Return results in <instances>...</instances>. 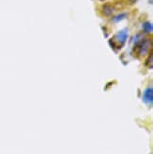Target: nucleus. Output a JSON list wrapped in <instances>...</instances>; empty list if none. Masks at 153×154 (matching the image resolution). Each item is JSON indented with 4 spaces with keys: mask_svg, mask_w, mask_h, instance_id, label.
Segmentation results:
<instances>
[{
    "mask_svg": "<svg viewBox=\"0 0 153 154\" xmlns=\"http://www.w3.org/2000/svg\"><path fill=\"white\" fill-rule=\"evenodd\" d=\"M126 17H127V13H125V12H123V13H119L118 15H116V16H115V17H112V22H114V23H118V22L122 21V20H124Z\"/></svg>",
    "mask_w": 153,
    "mask_h": 154,
    "instance_id": "423d86ee",
    "label": "nucleus"
},
{
    "mask_svg": "<svg viewBox=\"0 0 153 154\" xmlns=\"http://www.w3.org/2000/svg\"><path fill=\"white\" fill-rule=\"evenodd\" d=\"M135 45H138V51H139V55L145 56L147 55L148 51L151 48V41L150 40H142V41L138 42L135 44Z\"/></svg>",
    "mask_w": 153,
    "mask_h": 154,
    "instance_id": "f257e3e1",
    "label": "nucleus"
},
{
    "mask_svg": "<svg viewBox=\"0 0 153 154\" xmlns=\"http://www.w3.org/2000/svg\"><path fill=\"white\" fill-rule=\"evenodd\" d=\"M143 100L145 104L152 105L153 103V89L151 87L147 88L143 94Z\"/></svg>",
    "mask_w": 153,
    "mask_h": 154,
    "instance_id": "7ed1b4c3",
    "label": "nucleus"
},
{
    "mask_svg": "<svg viewBox=\"0 0 153 154\" xmlns=\"http://www.w3.org/2000/svg\"><path fill=\"white\" fill-rule=\"evenodd\" d=\"M143 30L145 33H151L153 30V26L150 22H145L143 24Z\"/></svg>",
    "mask_w": 153,
    "mask_h": 154,
    "instance_id": "39448f33",
    "label": "nucleus"
},
{
    "mask_svg": "<svg viewBox=\"0 0 153 154\" xmlns=\"http://www.w3.org/2000/svg\"><path fill=\"white\" fill-rule=\"evenodd\" d=\"M128 37H129V32L127 29H124L120 31H118L115 35L116 43L120 45V46H122L126 43V41H127Z\"/></svg>",
    "mask_w": 153,
    "mask_h": 154,
    "instance_id": "f03ea898",
    "label": "nucleus"
},
{
    "mask_svg": "<svg viewBox=\"0 0 153 154\" xmlns=\"http://www.w3.org/2000/svg\"><path fill=\"white\" fill-rule=\"evenodd\" d=\"M102 11H103V13H104V14H105L106 16H110V15H112V13H114L115 9L112 8V7L111 5L106 4V5H104V6H103Z\"/></svg>",
    "mask_w": 153,
    "mask_h": 154,
    "instance_id": "20e7f679",
    "label": "nucleus"
}]
</instances>
